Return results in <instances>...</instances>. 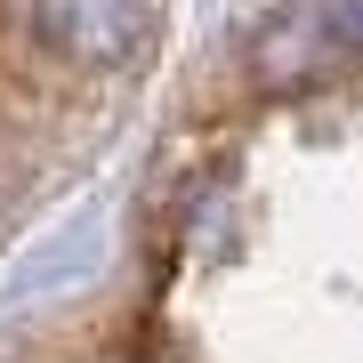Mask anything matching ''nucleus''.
I'll list each match as a JSON object with an SVG mask.
<instances>
[{
  "label": "nucleus",
  "mask_w": 363,
  "mask_h": 363,
  "mask_svg": "<svg viewBox=\"0 0 363 363\" xmlns=\"http://www.w3.org/2000/svg\"><path fill=\"white\" fill-rule=\"evenodd\" d=\"M25 16L65 65H130L145 40V0H25Z\"/></svg>",
  "instance_id": "nucleus-1"
},
{
  "label": "nucleus",
  "mask_w": 363,
  "mask_h": 363,
  "mask_svg": "<svg viewBox=\"0 0 363 363\" xmlns=\"http://www.w3.org/2000/svg\"><path fill=\"white\" fill-rule=\"evenodd\" d=\"M331 33L347 40V49H363V0H331Z\"/></svg>",
  "instance_id": "nucleus-2"
}]
</instances>
